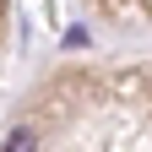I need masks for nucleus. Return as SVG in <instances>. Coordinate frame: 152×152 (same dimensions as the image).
I'll use <instances>...</instances> for the list:
<instances>
[{
    "label": "nucleus",
    "mask_w": 152,
    "mask_h": 152,
    "mask_svg": "<svg viewBox=\"0 0 152 152\" xmlns=\"http://www.w3.org/2000/svg\"><path fill=\"white\" fill-rule=\"evenodd\" d=\"M33 147H38V141H33V130H27V125H16L11 136H6V147H0V152H33Z\"/></svg>",
    "instance_id": "obj_1"
}]
</instances>
